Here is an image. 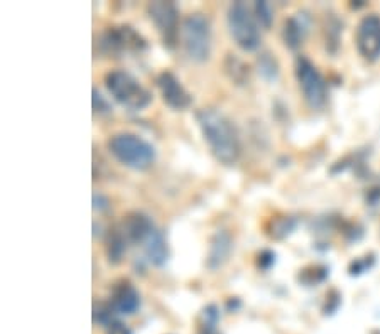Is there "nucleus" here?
<instances>
[{"mask_svg": "<svg viewBox=\"0 0 380 334\" xmlns=\"http://www.w3.org/2000/svg\"><path fill=\"white\" fill-rule=\"evenodd\" d=\"M196 122L203 133L210 150L218 162L232 166L240 157V140L234 123L217 108L196 111Z\"/></svg>", "mask_w": 380, "mask_h": 334, "instance_id": "nucleus-1", "label": "nucleus"}, {"mask_svg": "<svg viewBox=\"0 0 380 334\" xmlns=\"http://www.w3.org/2000/svg\"><path fill=\"white\" fill-rule=\"evenodd\" d=\"M110 154L120 164L134 171H146L156 162L154 145L132 132H120L107 142Z\"/></svg>", "mask_w": 380, "mask_h": 334, "instance_id": "nucleus-2", "label": "nucleus"}, {"mask_svg": "<svg viewBox=\"0 0 380 334\" xmlns=\"http://www.w3.org/2000/svg\"><path fill=\"white\" fill-rule=\"evenodd\" d=\"M105 87L117 104L129 111H141L147 108L152 101V95L147 88L124 69H114L105 74Z\"/></svg>", "mask_w": 380, "mask_h": 334, "instance_id": "nucleus-3", "label": "nucleus"}, {"mask_svg": "<svg viewBox=\"0 0 380 334\" xmlns=\"http://www.w3.org/2000/svg\"><path fill=\"white\" fill-rule=\"evenodd\" d=\"M227 26L232 39L245 52H254L261 48L262 35L261 29H259V22L247 4L234 2L228 7Z\"/></svg>", "mask_w": 380, "mask_h": 334, "instance_id": "nucleus-4", "label": "nucleus"}, {"mask_svg": "<svg viewBox=\"0 0 380 334\" xmlns=\"http://www.w3.org/2000/svg\"><path fill=\"white\" fill-rule=\"evenodd\" d=\"M181 41L185 52L195 63H205L212 55V24L207 16H188L181 26Z\"/></svg>", "mask_w": 380, "mask_h": 334, "instance_id": "nucleus-5", "label": "nucleus"}, {"mask_svg": "<svg viewBox=\"0 0 380 334\" xmlns=\"http://www.w3.org/2000/svg\"><path fill=\"white\" fill-rule=\"evenodd\" d=\"M147 14L154 22L156 29L168 49L176 48L180 41V9L174 2H151L147 6Z\"/></svg>", "mask_w": 380, "mask_h": 334, "instance_id": "nucleus-6", "label": "nucleus"}, {"mask_svg": "<svg viewBox=\"0 0 380 334\" xmlns=\"http://www.w3.org/2000/svg\"><path fill=\"white\" fill-rule=\"evenodd\" d=\"M98 48L107 56L119 57L127 52H141L147 48L141 34L136 33L131 26H122V28H110L100 35Z\"/></svg>", "mask_w": 380, "mask_h": 334, "instance_id": "nucleus-7", "label": "nucleus"}, {"mask_svg": "<svg viewBox=\"0 0 380 334\" xmlns=\"http://www.w3.org/2000/svg\"><path fill=\"white\" fill-rule=\"evenodd\" d=\"M296 78L306 104L311 108H321L326 101V83L308 57L299 56L296 60Z\"/></svg>", "mask_w": 380, "mask_h": 334, "instance_id": "nucleus-8", "label": "nucleus"}, {"mask_svg": "<svg viewBox=\"0 0 380 334\" xmlns=\"http://www.w3.org/2000/svg\"><path fill=\"white\" fill-rule=\"evenodd\" d=\"M156 87H158L164 104H166L171 110L176 111L186 110L188 106L193 104V98H191L186 88L183 87L180 78H178L174 73H171V71H163V73H159L158 78H156Z\"/></svg>", "mask_w": 380, "mask_h": 334, "instance_id": "nucleus-9", "label": "nucleus"}, {"mask_svg": "<svg viewBox=\"0 0 380 334\" xmlns=\"http://www.w3.org/2000/svg\"><path fill=\"white\" fill-rule=\"evenodd\" d=\"M357 48L365 60L375 61L380 57V17L367 16L360 21L355 35Z\"/></svg>", "mask_w": 380, "mask_h": 334, "instance_id": "nucleus-10", "label": "nucleus"}, {"mask_svg": "<svg viewBox=\"0 0 380 334\" xmlns=\"http://www.w3.org/2000/svg\"><path fill=\"white\" fill-rule=\"evenodd\" d=\"M122 230L129 240V243H136L142 247L146 240L158 228H156V225L152 223L151 218L144 215V213L132 211L124 218Z\"/></svg>", "mask_w": 380, "mask_h": 334, "instance_id": "nucleus-11", "label": "nucleus"}, {"mask_svg": "<svg viewBox=\"0 0 380 334\" xmlns=\"http://www.w3.org/2000/svg\"><path fill=\"white\" fill-rule=\"evenodd\" d=\"M110 304L115 309V313L127 316L134 314L141 307V296H139L137 289L132 286L131 280L124 279L115 284Z\"/></svg>", "mask_w": 380, "mask_h": 334, "instance_id": "nucleus-12", "label": "nucleus"}, {"mask_svg": "<svg viewBox=\"0 0 380 334\" xmlns=\"http://www.w3.org/2000/svg\"><path fill=\"white\" fill-rule=\"evenodd\" d=\"M232 252V238L227 231H217L210 242L207 265L210 270H218L225 265Z\"/></svg>", "mask_w": 380, "mask_h": 334, "instance_id": "nucleus-13", "label": "nucleus"}, {"mask_svg": "<svg viewBox=\"0 0 380 334\" xmlns=\"http://www.w3.org/2000/svg\"><path fill=\"white\" fill-rule=\"evenodd\" d=\"M127 243L129 240L125 237L122 226L120 228L114 226L109 230L105 237V255L112 265H117L124 260L125 253H127Z\"/></svg>", "mask_w": 380, "mask_h": 334, "instance_id": "nucleus-14", "label": "nucleus"}, {"mask_svg": "<svg viewBox=\"0 0 380 334\" xmlns=\"http://www.w3.org/2000/svg\"><path fill=\"white\" fill-rule=\"evenodd\" d=\"M142 250H144L147 260L156 267H163L169 258L168 243L166 240H164V235L161 233L159 230H156L154 233L146 240L144 245H142Z\"/></svg>", "mask_w": 380, "mask_h": 334, "instance_id": "nucleus-15", "label": "nucleus"}, {"mask_svg": "<svg viewBox=\"0 0 380 334\" xmlns=\"http://www.w3.org/2000/svg\"><path fill=\"white\" fill-rule=\"evenodd\" d=\"M308 29L306 24H304L303 17H291L284 22V29H283V38L286 46L291 49H298L304 41V35H306Z\"/></svg>", "mask_w": 380, "mask_h": 334, "instance_id": "nucleus-16", "label": "nucleus"}, {"mask_svg": "<svg viewBox=\"0 0 380 334\" xmlns=\"http://www.w3.org/2000/svg\"><path fill=\"white\" fill-rule=\"evenodd\" d=\"M223 68H225L227 77L230 78L232 83L239 84V87L249 83L250 69L240 57H237L235 55H228L225 57V63H223Z\"/></svg>", "mask_w": 380, "mask_h": 334, "instance_id": "nucleus-17", "label": "nucleus"}, {"mask_svg": "<svg viewBox=\"0 0 380 334\" xmlns=\"http://www.w3.org/2000/svg\"><path fill=\"white\" fill-rule=\"evenodd\" d=\"M257 69L259 74H261L266 82H274V79L279 77V66H277V61L271 55L259 56Z\"/></svg>", "mask_w": 380, "mask_h": 334, "instance_id": "nucleus-18", "label": "nucleus"}, {"mask_svg": "<svg viewBox=\"0 0 380 334\" xmlns=\"http://www.w3.org/2000/svg\"><path fill=\"white\" fill-rule=\"evenodd\" d=\"M115 309L112 307L110 302H95L93 307V321L98 324H105V326H112L115 323L114 321Z\"/></svg>", "mask_w": 380, "mask_h": 334, "instance_id": "nucleus-19", "label": "nucleus"}, {"mask_svg": "<svg viewBox=\"0 0 380 334\" xmlns=\"http://www.w3.org/2000/svg\"><path fill=\"white\" fill-rule=\"evenodd\" d=\"M254 16H256L259 26H262L264 29H269L272 21H274V12H272V7L267 2L254 4Z\"/></svg>", "mask_w": 380, "mask_h": 334, "instance_id": "nucleus-20", "label": "nucleus"}, {"mask_svg": "<svg viewBox=\"0 0 380 334\" xmlns=\"http://www.w3.org/2000/svg\"><path fill=\"white\" fill-rule=\"evenodd\" d=\"M92 95H93V111L98 115H109L112 111V106L109 101L102 96V93L98 91L97 88H93Z\"/></svg>", "mask_w": 380, "mask_h": 334, "instance_id": "nucleus-21", "label": "nucleus"}, {"mask_svg": "<svg viewBox=\"0 0 380 334\" xmlns=\"http://www.w3.org/2000/svg\"><path fill=\"white\" fill-rule=\"evenodd\" d=\"M274 262H276V255H274V253H272V252H269V250H264L262 253H259V257H257V265L261 267V269L267 270L272 264H274Z\"/></svg>", "mask_w": 380, "mask_h": 334, "instance_id": "nucleus-22", "label": "nucleus"}, {"mask_svg": "<svg viewBox=\"0 0 380 334\" xmlns=\"http://www.w3.org/2000/svg\"><path fill=\"white\" fill-rule=\"evenodd\" d=\"M109 208V199L102 194H93V209H107Z\"/></svg>", "mask_w": 380, "mask_h": 334, "instance_id": "nucleus-23", "label": "nucleus"}, {"mask_svg": "<svg viewBox=\"0 0 380 334\" xmlns=\"http://www.w3.org/2000/svg\"><path fill=\"white\" fill-rule=\"evenodd\" d=\"M109 334H132V333H131V329H129L127 326H124L122 323H117V321H115V323L110 326Z\"/></svg>", "mask_w": 380, "mask_h": 334, "instance_id": "nucleus-24", "label": "nucleus"}]
</instances>
